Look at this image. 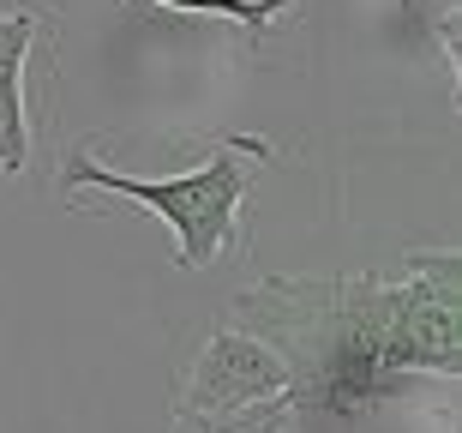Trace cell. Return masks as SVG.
<instances>
[{
    "mask_svg": "<svg viewBox=\"0 0 462 433\" xmlns=\"http://www.w3.org/2000/svg\"><path fill=\"white\" fill-rule=\"evenodd\" d=\"M271 145L264 139H228L210 145V156L199 169L187 174H162V181H144V174H120L108 163L79 145L67 156V169H60V187H97V193H115L126 205H138L144 217L156 223H169L174 247H180V271H205L240 241V205H246V187H253V174L271 163Z\"/></svg>",
    "mask_w": 462,
    "mask_h": 433,
    "instance_id": "2",
    "label": "cell"
},
{
    "mask_svg": "<svg viewBox=\"0 0 462 433\" xmlns=\"http://www.w3.org/2000/svg\"><path fill=\"white\" fill-rule=\"evenodd\" d=\"M282 391H289V362L258 331L223 325V331H210V344L199 349L174 409H240V403L282 398Z\"/></svg>",
    "mask_w": 462,
    "mask_h": 433,
    "instance_id": "4",
    "label": "cell"
},
{
    "mask_svg": "<svg viewBox=\"0 0 462 433\" xmlns=\"http://www.w3.org/2000/svg\"><path fill=\"white\" fill-rule=\"evenodd\" d=\"M235 313L289 362L294 409L319 403L330 416H360L366 403L402 385L384 367L378 278H271L258 289H240Z\"/></svg>",
    "mask_w": 462,
    "mask_h": 433,
    "instance_id": "1",
    "label": "cell"
},
{
    "mask_svg": "<svg viewBox=\"0 0 462 433\" xmlns=\"http://www.w3.org/2000/svg\"><path fill=\"white\" fill-rule=\"evenodd\" d=\"M49 6L42 0H18L13 13H0V174L31 169V108H24V67H31V42L42 31Z\"/></svg>",
    "mask_w": 462,
    "mask_h": 433,
    "instance_id": "5",
    "label": "cell"
},
{
    "mask_svg": "<svg viewBox=\"0 0 462 433\" xmlns=\"http://www.w3.org/2000/svg\"><path fill=\"white\" fill-rule=\"evenodd\" d=\"M384 307V367L396 380L409 373H462L457 331V253H409L402 278H378Z\"/></svg>",
    "mask_w": 462,
    "mask_h": 433,
    "instance_id": "3",
    "label": "cell"
},
{
    "mask_svg": "<svg viewBox=\"0 0 462 433\" xmlns=\"http://www.w3.org/2000/svg\"><path fill=\"white\" fill-rule=\"evenodd\" d=\"M282 433H294V428H282Z\"/></svg>",
    "mask_w": 462,
    "mask_h": 433,
    "instance_id": "8",
    "label": "cell"
},
{
    "mask_svg": "<svg viewBox=\"0 0 462 433\" xmlns=\"http://www.w3.org/2000/svg\"><path fill=\"white\" fill-rule=\"evenodd\" d=\"M294 416L300 409L282 391V398H258L240 409H174V433H282L294 428Z\"/></svg>",
    "mask_w": 462,
    "mask_h": 433,
    "instance_id": "6",
    "label": "cell"
},
{
    "mask_svg": "<svg viewBox=\"0 0 462 433\" xmlns=\"http://www.w3.org/2000/svg\"><path fill=\"white\" fill-rule=\"evenodd\" d=\"M151 6H169V13H187V18H223V24H240L253 42H264L271 24L282 13H294L300 0H151Z\"/></svg>",
    "mask_w": 462,
    "mask_h": 433,
    "instance_id": "7",
    "label": "cell"
}]
</instances>
